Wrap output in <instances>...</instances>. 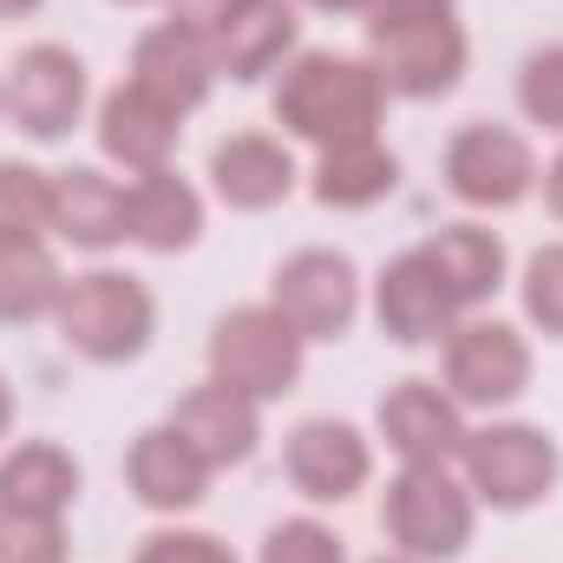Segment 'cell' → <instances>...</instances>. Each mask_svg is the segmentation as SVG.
<instances>
[{"label": "cell", "instance_id": "obj_18", "mask_svg": "<svg viewBox=\"0 0 563 563\" xmlns=\"http://www.w3.org/2000/svg\"><path fill=\"white\" fill-rule=\"evenodd\" d=\"M197 236H203V197L170 164L144 170L125 190V243H139L151 256H184Z\"/></svg>", "mask_w": 563, "mask_h": 563}, {"label": "cell", "instance_id": "obj_25", "mask_svg": "<svg viewBox=\"0 0 563 563\" xmlns=\"http://www.w3.org/2000/svg\"><path fill=\"white\" fill-rule=\"evenodd\" d=\"M59 295H66V276L46 236H0V321L7 328L59 314Z\"/></svg>", "mask_w": 563, "mask_h": 563}, {"label": "cell", "instance_id": "obj_36", "mask_svg": "<svg viewBox=\"0 0 563 563\" xmlns=\"http://www.w3.org/2000/svg\"><path fill=\"white\" fill-rule=\"evenodd\" d=\"M13 432V387H7V374H0V439Z\"/></svg>", "mask_w": 563, "mask_h": 563}, {"label": "cell", "instance_id": "obj_40", "mask_svg": "<svg viewBox=\"0 0 563 563\" xmlns=\"http://www.w3.org/2000/svg\"><path fill=\"white\" fill-rule=\"evenodd\" d=\"M132 7H139V0H132Z\"/></svg>", "mask_w": 563, "mask_h": 563}, {"label": "cell", "instance_id": "obj_27", "mask_svg": "<svg viewBox=\"0 0 563 563\" xmlns=\"http://www.w3.org/2000/svg\"><path fill=\"white\" fill-rule=\"evenodd\" d=\"M518 112L544 132H563V40L558 46H538L525 66H518Z\"/></svg>", "mask_w": 563, "mask_h": 563}, {"label": "cell", "instance_id": "obj_28", "mask_svg": "<svg viewBox=\"0 0 563 563\" xmlns=\"http://www.w3.org/2000/svg\"><path fill=\"white\" fill-rule=\"evenodd\" d=\"M525 314H531V328L538 334H551L563 341V243H544L531 263H525Z\"/></svg>", "mask_w": 563, "mask_h": 563}, {"label": "cell", "instance_id": "obj_19", "mask_svg": "<svg viewBox=\"0 0 563 563\" xmlns=\"http://www.w3.org/2000/svg\"><path fill=\"white\" fill-rule=\"evenodd\" d=\"M79 498V459L53 439H20L0 459V511L20 518H66Z\"/></svg>", "mask_w": 563, "mask_h": 563}, {"label": "cell", "instance_id": "obj_37", "mask_svg": "<svg viewBox=\"0 0 563 563\" xmlns=\"http://www.w3.org/2000/svg\"><path fill=\"white\" fill-rule=\"evenodd\" d=\"M33 7H46V0H0V20H26Z\"/></svg>", "mask_w": 563, "mask_h": 563}, {"label": "cell", "instance_id": "obj_23", "mask_svg": "<svg viewBox=\"0 0 563 563\" xmlns=\"http://www.w3.org/2000/svg\"><path fill=\"white\" fill-rule=\"evenodd\" d=\"M420 250H426V263L439 269V282L452 288L459 308H478V301H492L505 288V243L485 223H445V230L426 236Z\"/></svg>", "mask_w": 563, "mask_h": 563}, {"label": "cell", "instance_id": "obj_21", "mask_svg": "<svg viewBox=\"0 0 563 563\" xmlns=\"http://www.w3.org/2000/svg\"><path fill=\"white\" fill-rule=\"evenodd\" d=\"M99 144H106L112 164H125L139 177L144 170H164L170 151H177V112H164L157 99H144L139 86L125 79L119 92L99 99Z\"/></svg>", "mask_w": 563, "mask_h": 563}, {"label": "cell", "instance_id": "obj_3", "mask_svg": "<svg viewBox=\"0 0 563 563\" xmlns=\"http://www.w3.org/2000/svg\"><path fill=\"white\" fill-rule=\"evenodd\" d=\"M380 525L400 544V558L452 563L472 544L478 498H472L465 478H452V465H400L387 498H380Z\"/></svg>", "mask_w": 563, "mask_h": 563}, {"label": "cell", "instance_id": "obj_30", "mask_svg": "<svg viewBox=\"0 0 563 563\" xmlns=\"http://www.w3.org/2000/svg\"><path fill=\"white\" fill-rule=\"evenodd\" d=\"M0 563H66V531H59V518L0 511Z\"/></svg>", "mask_w": 563, "mask_h": 563}, {"label": "cell", "instance_id": "obj_4", "mask_svg": "<svg viewBox=\"0 0 563 563\" xmlns=\"http://www.w3.org/2000/svg\"><path fill=\"white\" fill-rule=\"evenodd\" d=\"M459 465H465V485H472L478 505H492V511H531V505H544L558 492L563 452L544 426L498 420L465 439Z\"/></svg>", "mask_w": 563, "mask_h": 563}, {"label": "cell", "instance_id": "obj_7", "mask_svg": "<svg viewBox=\"0 0 563 563\" xmlns=\"http://www.w3.org/2000/svg\"><path fill=\"white\" fill-rule=\"evenodd\" d=\"M445 190L472 210H511L538 190V157L511 125H459L445 144Z\"/></svg>", "mask_w": 563, "mask_h": 563}, {"label": "cell", "instance_id": "obj_16", "mask_svg": "<svg viewBox=\"0 0 563 563\" xmlns=\"http://www.w3.org/2000/svg\"><path fill=\"white\" fill-rule=\"evenodd\" d=\"M125 485L144 511H197L210 492V465L190 452V439L177 426H144L125 452Z\"/></svg>", "mask_w": 563, "mask_h": 563}, {"label": "cell", "instance_id": "obj_14", "mask_svg": "<svg viewBox=\"0 0 563 563\" xmlns=\"http://www.w3.org/2000/svg\"><path fill=\"white\" fill-rule=\"evenodd\" d=\"M132 86H139L144 99H157L164 112L184 119V112H197L210 99L217 53H210V40H197L177 20H164V26L139 33V46H132Z\"/></svg>", "mask_w": 563, "mask_h": 563}, {"label": "cell", "instance_id": "obj_34", "mask_svg": "<svg viewBox=\"0 0 563 563\" xmlns=\"http://www.w3.org/2000/svg\"><path fill=\"white\" fill-rule=\"evenodd\" d=\"M544 203H551V217L563 223V151L544 164Z\"/></svg>", "mask_w": 563, "mask_h": 563}, {"label": "cell", "instance_id": "obj_9", "mask_svg": "<svg viewBox=\"0 0 563 563\" xmlns=\"http://www.w3.org/2000/svg\"><path fill=\"white\" fill-rule=\"evenodd\" d=\"M531 387V341L511 321H465L445 334V394L459 407H511Z\"/></svg>", "mask_w": 563, "mask_h": 563}, {"label": "cell", "instance_id": "obj_38", "mask_svg": "<svg viewBox=\"0 0 563 563\" xmlns=\"http://www.w3.org/2000/svg\"><path fill=\"white\" fill-rule=\"evenodd\" d=\"M374 563H413V558H400V551H394V558H374Z\"/></svg>", "mask_w": 563, "mask_h": 563}, {"label": "cell", "instance_id": "obj_32", "mask_svg": "<svg viewBox=\"0 0 563 563\" xmlns=\"http://www.w3.org/2000/svg\"><path fill=\"white\" fill-rule=\"evenodd\" d=\"M243 7H250V0H170V20H177L184 33H197V40H217Z\"/></svg>", "mask_w": 563, "mask_h": 563}, {"label": "cell", "instance_id": "obj_29", "mask_svg": "<svg viewBox=\"0 0 563 563\" xmlns=\"http://www.w3.org/2000/svg\"><path fill=\"white\" fill-rule=\"evenodd\" d=\"M256 563H347V551H341V538L321 518H282L276 531L263 538V558Z\"/></svg>", "mask_w": 563, "mask_h": 563}, {"label": "cell", "instance_id": "obj_2", "mask_svg": "<svg viewBox=\"0 0 563 563\" xmlns=\"http://www.w3.org/2000/svg\"><path fill=\"white\" fill-rule=\"evenodd\" d=\"M59 341L79 354V361H99V367H125L139 361L157 334V301L139 276L125 269H92V276H73L59 295Z\"/></svg>", "mask_w": 563, "mask_h": 563}, {"label": "cell", "instance_id": "obj_8", "mask_svg": "<svg viewBox=\"0 0 563 563\" xmlns=\"http://www.w3.org/2000/svg\"><path fill=\"white\" fill-rule=\"evenodd\" d=\"M367 66L380 73V86L394 99H445L459 79H465V26L445 13V20H413V26H387V33H367Z\"/></svg>", "mask_w": 563, "mask_h": 563}, {"label": "cell", "instance_id": "obj_17", "mask_svg": "<svg viewBox=\"0 0 563 563\" xmlns=\"http://www.w3.org/2000/svg\"><path fill=\"white\" fill-rule=\"evenodd\" d=\"M295 157L288 144L269 132H230V139L210 151V190L230 203V210H276L295 190Z\"/></svg>", "mask_w": 563, "mask_h": 563}, {"label": "cell", "instance_id": "obj_15", "mask_svg": "<svg viewBox=\"0 0 563 563\" xmlns=\"http://www.w3.org/2000/svg\"><path fill=\"white\" fill-rule=\"evenodd\" d=\"M170 426L190 439V452H197L210 472H230V465H250V459H256L263 407L243 400V394L223 387V380H203V387H190V394L170 407Z\"/></svg>", "mask_w": 563, "mask_h": 563}, {"label": "cell", "instance_id": "obj_26", "mask_svg": "<svg viewBox=\"0 0 563 563\" xmlns=\"http://www.w3.org/2000/svg\"><path fill=\"white\" fill-rule=\"evenodd\" d=\"M53 230V170L0 157V236H46Z\"/></svg>", "mask_w": 563, "mask_h": 563}, {"label": "cell", "instance_id": "obj_11", "mask_svg": "<svg viewBox=\"0 0 563 563\" xmlns=\"http://www.w3.org/2000/svg\"><path fill=\"white\" fill-rule=\"evenodd\" d=\"M282 465L308 505H347L374 478V445L347 420H301L282 445Z\"/></svg>", "mask_w": 563, "mask_h": 563}, {"label": "cell", "instance_id": "obj_24", "mask_svg": "<svg viewBox=\"0 0 563 563\" xmlns=\"http://www.w3.org/2000/svg\"><path fill=\"white\" fill-rule=\"evenodd\" d=\"M295 7L288 0H250L217 40H210V53H217V73H230V79H263V73H276L282 59L295 53Z\"/></svg>", "mask_w": 563, "mask_h": 563}, {"label": "cell", "instance_id": "obj_33", "mask_svg": "<svg viewBox=\"0 0 563 563\" xmlns=\"http://www.w3.org/2000/svg\"><path fill=\"white\" fill-rule=\"evenodd\" d=\"M452 0H374L367 7V33H387V26H413V20H445Z\"/></svg>", "mask_w": 563, "mask_h": 563}, {"label": "cell", "instance_id": "obj_5", "mask_svg": "<svg viewBox=\"0 0 563 563\" xmlns=\"http://www.w3.org/2000/svg\"><path fill=\"white\" fill-rule=\"evenodd\" d=\"M301 361H308V341L282 321L269 301L256 308H230L217 328H210V380L236 387L243 400H282L295 394L301 380Z\"/></svg>", "mask_w": 563, "mask_h": 563}, {"label": "cell", "instance_id": "obj_12", "mask_svg": "<svg viewBox=\"0 0 563 563\" xmlns=\"http://www.w3.org/2000/svg\"><path fill=\"white\" fill-rule=\"evenodd\" d=\"M380 439H387V452H394L400 465H452V459L465 452L472 426H465V407H459L445 387H432V380H400V387H387V400H380Z\"/></svg>", "mask_w": 563, "mask_h": 563}, {"label": "cell", "instance_id": "obj_20", "mask_svg": "<svg viewBox=\"0 0 563 563\" xmlns=\"http://www.w3.org/2000/svg\"><path fill=\"white\" fill-rule=\"evenodd\" d=\"M53 236H66L73 250L125 243V184H112L92 164L53 170Z\"/></svg>", "mask_w": 563, "mask_h": 563}, {"label": "cell", "instance_id": "obj_35", "mask_svg": "<svg viewBox=\"0 0 563 563\" xmlns=\"http://www.w3.org/2000/svg\"><path fill=\"white\" fill-rule=\"evenodd\" d=\"M308 7H321V13H367L374 0H308Z\"/></svg>", "mask_w": 563, "mask_h": 563}, {"label": "cell", "instance_id": "obj_13", "mask_svg": "<svg viewBox=\"0 0 563 563\" xmlns=\"http://www.w3.org/2000/svg\"><path fill=\"white\" fill-rule=\"evenodd\" d=\"M374 314H380V334L400 341V347H426L439 334H452V321L465 314L452 301V288L439 282V269L426 263V250H407L394 256L380 282H374Z\"/></svg>", "mask_w": 563, "mask_h": 563}, {"label": "cell", "instance_id": "obj_39", "mask_svg": "<svg viewBox=\"0 0 563 563\" xmlns=\"http://www.w3.org/2000/svg\"><path fill=\"white\" fill-rule=\"evenodd\" d=\"M0 112H7V86H0Z\"/></svg>", "mask_w": 563, "mask_h": 563}, {"label": "cell", "instance_id": "obj_22", "mask_svg": "<svg viewBox=\"0 0 563 563\" xmlns=\"http://www.w3.org/2000/svg\"><path fill=\"white\" fill-rule=\"evenodd\" d=\"M400 184V157L380 139H354V144H328L314 157V203L321 210H374L380 197H394Z\"/></svg>", "mask_w": 563, "mask_h": 563}, {"label": "cell", "instance_id": "obj_31", "mask_svg": "<svg viewBox=\"0 0 563 563\" xmlns=\"http://www.w3.org/2000/svg\"><path fill=\"white\" fill-rule=\"evenodd\" d=\"M132 563H236V551L210 531H151Z\"/></svg>", "mask_w": 563, "mask_h": 563}, {"label": "cell", "instance_id": "obj_1", "mask_svg": "<svg viewBox=\"0 0 563 563\" xmlns=\"http://www.w3.org/2000/svg\"><path fill=\"white\" fill-rule=\"evenodd\" d=\"M276 125L288 139L314 144H354V139H380V112H387V86L367 59L354 53H295L276 79L269 99Z\"/></svg>", "mask_w": 563, "mask_h": 563}, {"label": "cell", "instance_id": "obj_6", "mask_svg": "<svg viewBox=\"0 0 563 563\" xmlns=\"http://www.w3.org/2000/svg\"><path fill=\"white\" fill-rule=\"evenodd\" d=\"M269 308L301 341H341L361 314V269L341 250H295L269 276Z\"/></svg>", "mask_w": 563, "mask_h": 563}, {"label": "cell", "instance_id": "obj_10", "mask_svg": "<svg viewBox=\"0 0 563 563\" xmlns=\"http://www.w3.org/2000/svg\"><path fill=\"white\" fill-rule=\"evenodd\" d=\"M86 92H92V86H86V59H79L73 46L40 40V46H26V53L13 59V73H7V119H13L26 139L53 144L79 125Z\"/></svg>", "mask_w": 563, "mask_h": 563}]
</instances>
